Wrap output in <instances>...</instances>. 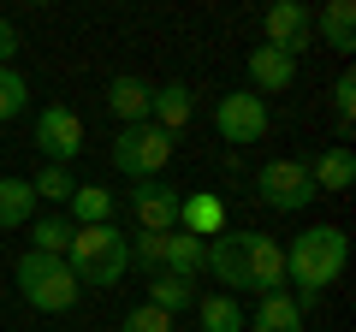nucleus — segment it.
Segmentation results:
<instances>
[{
  "label": "nucleus",
  "mask_w": 356,
  "mask_h": 332,
  "mask_svg": "<svg viewBox=\"0 0 356 332\" xmlns=\"http://www.w3.org/2000/svg\"><path fill=\"white\" fill-rule=\"evenodd\" d=\"M202 267L226 285V297L232 291H255V297L285 291V249L273 238H261V231H220V238H208Z\"/></svg>",
  "instance_id": "obj_1"
},
{
  "label": "nucleus",
  "mask_w": 356,
  "mask_h": 332,
  "mask_svg": "<svg viewBox=\"0 0 356 332\" xmlns=\"http://www.w3.org/2000/svg\"><path fill=\"white\" fill-rule=\"evenodd\" d=\"M344 261H350V238H344L339 226H309V231H297V238L285 243V279L297 285L291 303L303 308V315L327 297V285H339Z\"/></svg>",
  "instance_id": "obj_2"
},
{
  "label": "nucleus",
  "mask_w": 356,
  "mask_h": 332,
  "mask_svg": "<svg viewBox=\"0 0 356 332\" xmlns=\"http://www.w3.org/2000/svg\"><path fill=\"white\" fill-rule=\"evenodd\" d=\"M65 267L77 273V285H119L131 273V238L107 219V226H77Z\"/></svg>",
  "instance_id": "obj_3"
},
{
  "label": "nucleus",
  "mask_w": 356,
  "mask_h": 332,
  "mask_svg": "<svg viewBox=\"0 0 356 332\" xmlns=\"http://www.w3.org/2000/svg\"><path fill=\"white\" fill-rule=\"evenodd\" d=\"M13 285H18V297H24L36 315H65V308L83 297V285L65 267V256H42V249H24V256H18Z\"/></svg>",
  "instance_id": "obj_4"
},
{
  "label": "nucleus",
  "mask_w": 356,
  "mask_h": 332,
  "mask_svg": "<svg viewBox=\"0 0 356 332\" xmlns=\"http://www.w3.org/2000/svg\"><path fill=\"white\" fill-rule=\"evenodd\" d=\"M172 160V137H166L161 125H125L119 131V142H113V166L125 172L131 184H143V179H161V166Z\"/></svg>",
  "instance_id": "obj_5"
},
{
  "label": "nucleus",
  "mask_w": 356,
  "mask_h": 332,
  "mask_svg": "<svg viewBox=\"0 0 356 332\" xmlns=\"http://www.w3.org/2000/svg\"><path fill=\"white\" fill-rule=\"evenodd\" d=\"M214 131H220V142L250 149V142H261L267 131H273V113H267V101L255 90H226L214 101Z\"/></svg>",
  "instance_id": "obj_6"
},
{
  "label": "nucleus",
  "mask_w": 356,
  "mask_h": 332,
  "mask_svg": "<svg viewBox=\"0 0 356 332\" xmlns=\"http://www.w3.org/2000/svg\"><path fill=\"white\" fill-rule=\"evenodd\" d=\"M255 190H261V202L273 208V214H303L309 202H315V184H309V166L303 160H267L261 172H255Z\"/></svg>",
  "instance_id": "obj_7"
},
{
  "label": "nucleus",
  "mask_w": 356,
  "mask_h": 332,
  "mask_svg": "<svg viewBox=\"0 0 356 332\" xmlns=\"http://www.w3.org/2000/svg\"><path fill=\"white\" fill-rule=\"evenodd\" d=\"M36 149L48 154V166H72L83 154V119L72 107H42L36 113Z\"/></svg>",
  "instance_id": "obj_8"
},
{
  "label": "nucleus",
  "mask_w": 356,
  "mask_h": 332,
  "mask_svg": "<svg viewBox=\"0 0 356 332\" xmlns=\"http://www.w3.org/2000/svg\"><path fill=\"white\" fill-rule=\"evenodd\" d=\"M178 202H184V190H172L161 179L131 184V214H137L143 231H178Z\"/></svg>",
  "instance_id": "obj_9"
},
{
  "label": "nucleus",
  "mask_w": 356,
  "mask_h": 332,
  "mask_svg": "<svg viewBox=\"0 0 356 332\" xmlns=\"http://www.w3.org/2000/svg\"><path fill=\"white\" fill-rule=\"evenodd\" d=\"M315 13H309V6H297V0H273V6H267V18H261V30H267V48H280V53H303L309 48V36H315Z\"/></svg>",
  "instance_id": "obj_10"
},
{
  "label": "nucleus",
  "mask_w": 356,
  "mask_h": 332,
  "mask_svg": "<svg viewBox=\"0 0 356 332\" xmlns=\"http://www.w3.org/2000/svg\"><path fill=\"white\" fill-rule=\"evenodd\" d=\"M297 83V60L291 53H280V48H250V90L255 95H280V90H291Z\"/></svg>",
  "instance_id": "obj_11"
},
{
  "label": "nucleus",
  "mask_w": 356,
  "mask_h": 332,
  "mask_svg": "<svg viewBox=\"0 0 356 332\" xmlns=\"http://www.w3.org/2000/svg\"><path fill=\"white\" fill-rule=\"evenodd\" d=\"M178 231H191V238H220L226 231V202H220L214 190H196V196H184L178 202Z\"/></svg>",
  "instance_id": "obj_12"
},
{
  "label": "nucleus",
  "mask_w": 356,
  "mask_h": 332,
  "mask_svg": "<svg viewBox=\"0 0 356 332\" xmlns=\"http://www.w3.org/2000/svg\"><path fill=\"white\" fill-rule=\"evenodd\" d=\"M191 113H196L191 83H161V90H154V101H149V125H161L166 137H178V131L191 125Z\"/></svg>",
  "instance_id": "obj_13"
},
{
  "label": "nucleus",
  "mask_w": 356,
  "mask_h": 332,
  "mask_svg": "<svg viewBox=\"0 0 356 332\" xmlns=\"http://www.w3.org/2000/svg\"><path fill=\"white\" fill-rule=\"evenodd\" d=\"M303 166H309L315 196H332V190H350V184H356V154L350 149H327L321 160H303Z\"/></svg>",
  "instance_id": "obj_14"
},
{
  "label": "nucleus",
  "mask_w": 356,
  "mask_h": 332,
  "mask_svg": "<svg viewBox=\"0 0 356 332\" xmlns=\"http://www.w3.org/2000/svg\"><path fill=\"white\" fill-rule=\"evenodd\" d=\"M149 101H154V90L143 77H113L107 83V107L119 113V125H143L149 119Z\"/></svg>",
  "instance_id": "obj_15"
},
{
  "label": "nucleus",
  "mask_w": 356,
  "mask_h": 332,
  "mask_svg": "<svg viewBox=\"0 0 356 332\" xmlns=\"http://www.w3.org/2000/svg\"><path fill=\"white\" fill-rule=\"evenodd\" d=\"M250 332H303V308L291 303V291H273V297H261V303H255Z\"/></svg>",
  "instance_id": "obj_16"
},
{
  "label": "nucleus",
  "mask_w": 356,
  "mask_h": 332,
  "mask_svg": "<svg viewBox=\"0 0 356 332\" xmlns=\"http://www.w3.org/2000/svg\"><path fill=\"white\" fill-rule=\"evenodd\" d=\"M309 30H321V36H327V48L356 53V6H350V0H332V6H321V18H315Z\"/></svg>",
  "instance_id": "obj_17"
},
{
  "label": "nucleus",
  "mask_w": 356,
  "mask_h": 332,
  "mask_svg": "<svg viewBox=\"0 0 356 332\" xmlns=\"http://www.w3.org/2000/svg\"><path fill=\"white\" fill-rule=\"evenodd\" d=\"M36 219V190L30 179H0V231H18Z\"/></svg>",
  "instance_id": "obj_18"
},
{
  "label": "nucleus",
  "mask_w": 356,
  "mask_h": 332,
  "mask_svg": "<svg viewBox=\"0 0 356 332\" xmlns=\"http://www.w3.org/2000/svg\"><path fill=\"white\" fill-rule=\"evenodd\" d=\"M208 261V243L191 238V231H166V267L161 273H178V279H196Z\"/></svg>",
  "instance_id": "obj_19"
},
{
  "label": "nucleus",
  "mask_w": 356,
  "mask_h": 332,
  "mask_svg": "<svg viewBox=\"0 0 356 332\" xmlns=\"http://www.w3.org/2000/svg\"><path fill=\"white\" fill-rule=\"evenodd\" d=\"M65 219H72V226H107V219H113V190H107V184H77Z\"/></svg>",
  "instance_id": "obj_20"
},
{
  "label": "nucleus",
  "mask_w": 356,
  "mask_h": 332,
  "mask_svg": "<svg viewBox=\"0 0 356 332\" xmlns=\"http://www.w3.org/2000/svg\"><path fill=\"white\" fill-rule=\"evenodd\" d=\"M149 303L161 308V315H184V308H196V285L178 279V273H154L149 279Z\"/></svg>",
  "instance_id": "obj_21"
},
{
  "label": "nucleus",
  "mask_w": 356,
  "mask_h": 332,
  "mask_svg": "<svg viewBox=\"0 0 356 332\" xmlns=\"http://www.w3.org/2000/svg\"><path fill=\"white\" fill-rule=\"evenodd\" d=\"M196 315H202V332H243V308H238V297H226V291L196 297Z\"/></svg>",
  "instance_id": "obj_22"
},
{
  "label": "nucleus",
  "mask_w": 356,
  "mask_h": 332,
  "mask_svg": "<svg viewBox=\"0 0 356 332\" xmlns=\"http://www.w3.org/2000/svg\"><path fill=\"white\" fill-rule=\"evenodd\" d=\"M30 190H36V202H72L77 179H72V166H42L30 179Z\"/></svg>",
  "instance_id": "obj_23"
},
{
  "label": "nucleus",
  "mask_w": 356,
  "mask_h": 332,
  "mask_svg": "<svg viewBox=\"0 0 356 332\" xmlns=\"http://www.w3.org/2000/svg\"><path fill=\"white\" fill-rule=\"evenodd\" d=\"M131 267H143L149 279L166 267V231H137L131 238Z\"/></svg>",
  "instance_id": "obj_24"
},
{
  "label": "nucleus",
  "mask_w": 356,
  "mask_h": 332,
  "mask_svg": "<svg viewBox=\"0 0 356 332\" xmlns=\"http://www.w3.org/2000/svg\"><path fill=\"white\" fill-rule=\"evenodd\" d=\"M72 219L65 214H48V219H36V243H30V249H42V256H65V249H72Z\"/></svg>",
  "instance_id": "obj_25"
},
{
  "label": "nucleus",
  "mask_w": 356,
  "mask_h": 332,
  "mask_svg": "<svg viewBox=\"0 0 356 332\" xmlns=\"http://www.w3.org/2000/svg\"><path fill=\"white\" fill-rule=\"evenodd\" d=\"M24 101H30V83L13 72V65H0V119H18Z\"/></svg>",
  "instance_id": "obj_26"
},
{
  "label": "nucleus",
  "mask_w": 356,
  "mask_h": 332,
  "mask_svg": "<svg viewBox=\"0 0 356 332\" xmlns=\"http://www.w3.org/2000/svg\"><path fill=\"white\" fill-rule=\"evenodd\" d=\"M332 113H339V131L356 125V72H339V77H332Z\"/></svg>",
  "instance_id": "obj_27"
},
{
  "label": "nucleus",
  "mask_w": 356,
  "mask_h": 332,
  "mask_svg": "<svg viewBox=\"0 0 356 332\" xmlns=\"http://www.w3.org/2000/svg\"><path fill=\"white\" fill-rule=\"evenodd\" d=\"M119 332H178V320H172V315H161L154 303H137V308L125 315V326H119Z\"/></svg>",
  "instance_id": "obj_28"
},
{
  "label": "nucleus",
  "mask_w": 356,
  "mask_h": 332,
  "mask_svg": "<svg viewBox=\"0 0 356 332\" xmlns=\"http://www.w3.org/2000/svg\"><path fill=\"white\" fill-rule=\"evenodd\" d=\"M18 48H24V42H18V24H13V18H0V65H13Z\"/></svg>",
  "instance_id": "obj_29"
}]
</instances>
